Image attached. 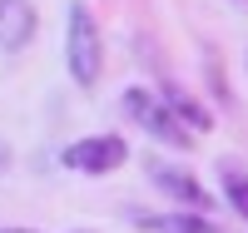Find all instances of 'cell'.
Masks as SVG:
<instances>
[{
	"mask_svg": "<svg viewBox=\"0 0 248 233\" xmlns=\"http://www.w3.org/2000/svg\"><path fill=\"white\" fill-rule=\"evenodd\" d=\"M65 65L75 75V84H90L105 75V45H99V25L85 5H70V20H65Z\"/></svg>",
	"mask_w": 248,
	"mask_h": 233,
	"instance_id": "cell-1",
	"label": "cell"
},
{
	"mask_svg": "<svg viewBox=\"0 0 248 233\" xmlns=\"http://www.w3.org/2000/svg\"><path fill=\"white\" fill-rule=\"evenodd\" d=\"M124 114H129L134 124L149 139H159V144H169V149H189L194 144V134L189 129H179V114L169 109V104H164V94H149V90H129L124 94Z\"/></svg>",
	"mask_w": 248,
	"mask_h": 233,
	"instance_id": "cell-2",
	"label": "cell"
},
{
	"mask_svg": "<svg viewBox=\"0 0 248 233\" xmlns=\"http://www.w3.org/2000/svg\"><path fill=\"white\" fill-rule=\"evenodd\" d=\"M129 159V144H124L119 134H90V139H79L65 149V164L75 169V174H114V169Z\"/></svg>",
	"mask_w": 248,
	"mask_h": 233,
	"instance_id": "cell-3",
	"label": "cell"
},
{
	"mask_svg": "<svg viewBox=\"0 0 248 233\" xmlns=\"http://www.w3.org/2000/svg\"><path fill=\"white\" fill-rule=\"evenodd\" d=\"M149 179L164 188V199H174L184 208H194V214H209V188H203L194 174H184V169H169V164H149Z\"/></svg>",
	"mask_w": 248,
	"mask_h": 233,
	"instance_id": "cell-4",
	"label": "cell"
},
{
	"mask_svg": "<svg viewBox=\"0 0 248 233\" xmlns=\"http://www.w3.org/2000/svg\"><path fill=\"white\" fill-rule=\"evenodd\" d=\"M35 25H40V15L30 0H0V50L5 55L25 50L35 40Z\"/></svg>",
	"mask_w": 248,
	"mask_h": 233,
	"instance_id": "cell-5",
	"label": "cell"
},
{
	"mask_svg": "<svg viewBox=\"0 0 248 233\" xmlns=\"http://www.w3.org/2000/svg\"><path fill=\"white\" fill-rule=\"evenodd\" d=\"M149 233H218V223L209 214H194V208H184V214H154L144 218Z\"/></svg>",
	"mask_w": 248,
	"mask_h": 233,
	"instance_id": "cell-6",
	"label": "cell"
},
{
	"mask_svg": "<svg viewBox=\"0 0 248 233\" xmlns=\"http://www.w3.org/2000/svg\"><path fill=\"white\" fill-rule=\"evenodd\" d=\"M159 94H164V104H169V109H174V114H179L184 124H189V129H203V134L214 129V119H209V109H203L199 99H189V94L179 90V84H164Z\"/></svg>",
	"mask_w": 248,
	"mask_h": 233,
	"instance_id": "cell-7",
	"label": "cell"
},
{
	"mask_svg": "<svg viewBox=\"0 0 248 233\" xmlns=\"http://www.w3.org/2000/svg\"><path fill=\"white\" fill-rule=\"evenodd\" d=\"M218 184H223V199H229V208L248 218V169L223 164V169H218Z\"/></svg>",
	"mask_w": 248,
	"mask_h": 233,
	"instance_id": "cell-8",
	"label": "cell"
},
{
	"mask_svg": "<svg viewBox=\"0 0 248 233\" xmlns=\"http://www.w3.org/2000/svg\"><path fill=\"white\" fill-rule=\"evenodd\" d=\"M10 164V149H5V144H0V169H5Z\"/></svg>",
	"mask_w": 248,
	"mask_h": 233,
	"instance_id": "cell-9",
	"label": "cell"
},
{
	"mask_svg": "<svg viewBox=\"0 0 248 233\" xmlns=\"http://www.w3.org/2000/svg\"><path fill=\"white\" fill-rule=\"evenodd\" d=\"M0 233H35V228H0Z\"/></svg>",
	"mask_w": 248,
	"mask_h": 233,
	"instance_id": "cell-10",
	"label": "cell"
}]
</instances>
